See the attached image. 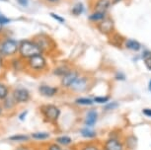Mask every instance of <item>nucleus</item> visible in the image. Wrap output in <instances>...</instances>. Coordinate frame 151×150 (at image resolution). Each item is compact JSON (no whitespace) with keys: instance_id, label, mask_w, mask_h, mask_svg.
<instances>
[{"instance_id":"obj_1","label":"nucleus","mask_w":151,"mask_h":150,"mask_svg":"<svg viewBox=\"0 0 151 150\" xmlns=\"http://www.w3.org/2000/svg\"><path fill=\"white\" fill-rule=\"evenodd\" d=\"M19 53L24 58H31L35 55H42V50L36 42L23 41L19 47Z\"/></svg>"},{"instance_id":"obj_2","label":"nucleus","mask_w":151,"mask_h":150,"mask_svg":"<svg viewBox=\"0 0 151 150\" xmlns=\"http://www.w3.org/2000/svg\"><path fill=\"white\" fill-rule=\"evenodd\" d=\"M40 110L45 120L50 123H56L60 117V110L55 105H45L42 106Z\"/></svg>"},{"instance_id":"obj_3","label":"nucleus","mask_w":151,"mask_h":150,"mask_svg":"<svg viewBox=\"0 0 151 150\" xmlns=\"http://www.w3.org/2000/svg\"><path fill=\"white\" fill-rule=\"evenodd\" d=\"M97 29L102 35L111 36L115 33V22L111 17L107 16L104 20L97 24Z\"/></svg>"},{"instance_id":"obj_4","label":"nucleus","mask_w":151,"mask_h":150,"mask_svg":"<svg viewBox=\"0 0 151 150\" xmlns=\"http://www.w3.org/2000/svg\"><path fill=\"white\" fill-rule=\"evenodd\" d=\"M28 66L31 70H34L36 72L42 71L47 68V59L42 55H35L33 57L29 58L28 60Z\"/></svg>"},{"instance_id":"obj_5","label":"nucleus","mask_w":151,"mask_h":150,"mask_svg":"<svg viewBox=\"0 0 151 150\" xmlns=\"http://www.w3.org/2000/svg\"><path fill=\"white\" fill-rule=\"evenodd\" d=\"M102 148L105 150H125L124 141H122L121 138L114 137H109L105 140Z\"/></svg>"},{"instance_id":"obj_6","label":"nucleus","mask_w":151,"mask_h":150,"mask_svg":"<svg viewBox=\"0 0 151 150\" xmlns=\"http://www.w3.org/2000/svg\"><path fill=\"white\" fill-rule=\"evenodd\" d=\"M12 97H13L14 100H15L16 103L24 104V103H27V102L30 101L31 95H30V92L28 91L27 89L17 88L13 91Z\"/></svg>"},{"instance_id":"obj_7","label":"nucleus","mask_w":151,"mask_h":150,"mask_svg":"<svg viewBox=\"0 0 151 150\" xmlns=\"http://www.w3.org/2000/svg\"><path fill=\"white\" fill-rule=\"evenodd\" d=\"M89 87V80H88L87 77H79L74 81V83L71 85L70 89L72 90L73 92L76 93H82L85 92Z\"/></svg>"},{"instance_id":"obj_8","label":"nucleus","mask_w":151,"mask_h":150,"mask_svg":"<svg viewBox=\"0 0 151 150\" xmlns=\"http://www.w3.org/2000/svg\"><path fill=\"white\" fill-rule=\"evenodd\" d=\"M19 47H18V44L15 41H12V39H7L5 41L3 44H2L1 47V52L4 55H13L18 52Z\"/></svg>"},{"instance_id":"obj_9","label":"nucleus","mask_w":151,"mask_h":150,"mask_svg":"<svg viewBox=\"0 0 151 150\" xmlns=\"http://www.w3.org/2000/svg\"><path fill=\"white\" fill-rule=\"evenodd\" d=\"M79 77V72L76 70L71 69L67 74H65L63 77H61V85L64 88H70L71 85L74 83V81Z\"/></svg>"},{"instance_id":"obj_10","label":"nucleus","mask_w":151,"mask_h":150,"mask_svg":"<svg viewBox=\"0 0 151 150\" xmlns=\"http://www.w3.org/2000/svg\"><path fill=\"white\" fill-rule=\"evenodd\" d=\"M111 5H113L111 0H97L95 3H94L93 10L94 12H101L107 14Z\"/></svg>"},{"instance_id":"obj_11","label":"nucleus","mask_w":151,"mask_h":150,"mask_svg":"<svg viewBox=\"0 0 151 150\" xmlns=\"http://www.w3.org/2000/svg\"><path fill=\"white\" fill-rule=\"evenodd\" d=\"M98 112L95 109H91L87 112L86 116H85L84 123L87 127H93L96 124L97 121H98Z\"/></svg>"},{"instance_id":"obj_12","label":"nucleus","mask_w":151,"mask_h":150,"mask_svg":"<svg viewBox=\"0 0 151 150\" xmlns=\"http://www.w3.org/2000/svg\"><path fill=\"white\" fill-rule=\"evenodd\" d=\"M39 92H40V94L42 96H44V97H53V96L58 92V89L56 88V87L42 84L39 87Z\"/></svg>"},{"instance_id":"obj_13","label":"nucleus","mask_w":151,"mask_h":150,"mask_svg":"<svg viewBox=\"0 0 151 150\" xmlns=\"http://www.w3.org/2000/svg\"><path fill=\"white\" fill-rule=\"evenodd\" d=\"M138 140L136 136L132 134L127 135L124 139V148L127 150H134L137 146Z\"/></svg>"},{"instance_id":"obj_14","label":"nucleus","mask_w":151,"mask_h":150,"mask_svg":"<svg viewBox=\"0 0 151 150\" xmlns=\"http://www.w3.org/2000/svg\"><path fill=\"white\" fill-rule=\"evenodd\" d=\"M124 47L129 50H132V52H139L141 49L140 42L135 41V39H125L124 42Z\"/></svg>"},{"instance_id":"obj_15","label":"nucleus","mask_w":151,"mask_h":150,"mask_svg":"<svg viewBox=\"0 0 151 150\" xmlns=\"http://www.w3.org/2000/svg\"><path fill=\"white\" fill-rule=\"evenodd\" d=\"M124 39L122 38V35H119L118 33H114L111 35L110 38V42L113 46H116L118 47H122V46H124Z\"/></svg>"},{"instance_id":"obj_16","label":"nucleus","mask_w":151,"mask_h":150,"mask_svg":"<svg viewBox=\"0 0 151 150\" xmlns=\"http://www.w3.org/2000/svg\"><path fill=\"white\" fill-rule=\"evenodd\" d=\"M107 17V14L105 13H101V12H93L91 15L89 16V21L92 22V23H96L98 24L102 20H104Z\"/></svg>"},{"instance_id":"obj_17","label":"nucleus","mask_w":151,"mask_h":150,"mask_svg":"<svg viewBox=\"0 0 151 150\" xmlns=\"http://www.w3.org/2000/svg\"><path fill=\"white\" fill-rule=\"evenodd\" d=\"M75 104L78 105V106H93L94 105V99L89 98V97H79L76 99Z\"/></svg>"},{"instance_id":"obj_18","label":"nucleus","mask_w":151,"mask_h":150,"mask_svg":"<svg viewBox=\"0 0 151 150\" xmlns=\"http://www.w3.org/2000/svg\"><path fill=\"white\" fill-rule=\"evenodd\" d=\"M55 142L61 146H69L72 143V138L68 135H60L55 138Z\"/></svg>"},{"instance_id":"obj_19","label":"nucleus","mask_w":151,"mask_h":150,"mask_svg":"<svg viewBox=\"0 0 151 150\" xmlns=\"http://www.w3.org/2000/svg\"><path fill=\"white\" fill-rule=\"evenodd\" d=\"M80 134L82 137L88 138V139H95L97 136V132L95 131H93V129L88 128V127L80 129Z\"/></svg>"},{"instance_id":"obj_20","label":"nucleus","mask_w":151,"mask_h":150,"mask_svg":"<svg viewBox=\"0 0 151 150\" xmlns=\"http://www.w3.org/2000/svg\"><path fill=\"white\" fill-rule=\"evenodd\" d=\"M50 136V134L48 132H34L31 134V138L35 139L37 141H44L48 139Z\"/></svg>"},{"instance_id":"obj_21","label":"nucleus","mask_w":151,"mask_h":150,"mask_svg":"<svg viewBox=\"0 0 151 150\" xmlns=\"http://www.w3.org/2000/svg\"><path fill=\"white\" fill-rule=\"evenodd\" d=\"M9 139L11 141H15V142H27V141H30L31 136L26 134H15L10 136Z\"/></svg>"},{"instance_id":"obj_22","label":"nucleus","mask_w":151,"mask_h":150,"mask_svg":"<svg viewBox=\"0 0 151 150\" xmlns=\"http://www.w3.org/2000/svg\"><path fill=\"white\" fill-rule=\"evenodd\" d=\"M79 150H102V147H100L96 142H87L82 144Z\"/></svg>"},{"instance_id":"obj_23","label":"nucleus","mask_w":151,"mask_h":150,"mask_svg":"<svg viewBox=\"0 0 151 150\" xmlns=\"http://www.w3.org/2000/svg\"><path fill=\"white\" fill-rule=\"evenodd\" d=\"M70 68L69 66L67 65H62V66H58L55 69V71L53 73L56 75V76H61V77H63L65 74H67L68 72L70 71Z\"/></svg>"},{"instance_id":"obj_24","label":"nucleus","mask_w":151,"mask_h":150,"mask_svg":"<svg viewBox=\"0 0 151 150\" xmlns=\"http://www.w3.org/2000/svg\"><path fill=\"white\" fill-rule=\"evenodd\" d=\"M83 11H84L83 4H82V3H76L73 6L71 12H72V14L74 16H79V15H81V14L83 13Z\"/></svg>"},{"instance_id":"obj_25","label":"nucleus","mask_w":151,"mask_h":150,"mask_svg":"<svg viewBox=\"0 0 151 150\" xmlns=\"http://www.w3.org/2000/svg\"><path fill=\"white\" fill-rule=\"evenodd\" d=\"M15 104H16V102L15 100L12 98H6L4 100V105H3V108L4 109H6V110H11V109H13L14 108V106H15Z\"/></svg>"},{"instance_id":"obj_26","label":"nucleus","mask_w":151,"mask_h":150,"mask_svg":"<svg viewBox=\"0 0 151 150\" xmlns=\"http://www.w3.org/2000/svg\"><path fill=\"white\" fill-rule=\"evenodd\" d=\"M8 94H9V91H8V88L5 85L0 83V100H5L8 97Z\"/></svg>"},{"instance_id":"obj_27","label":"nucleus","mask_w":151,"mask_h":150,"mask_svg":"<svg viewBox=\"0 0 151 150\" xmlns=\"http://www.w3.org/2000/svg\"><path fill=\"white\" fill-rule=\"evenodd\" d=\"M94 102L97 104H106L109 103L110 101V97L109 96H96L94 97Z\"/></svg>"},{"instance_id":"obj_28","label":"nucleus","mask_w":151,"mask_h":150,"mask_svg":"<svg viewBox=\"0 0 151 150\" xmlns=\"http://www.w3.org/2000/svg\"><path fill=\"white\" fill-rule=\"evenodd\" d=\"M45 150H63V148H62L61 145H59V144H58L56 142L55 143H50L47 144V146H45Z\"/></svg>"},{"instance_id":"obj_29","label":"nucleus","mask_w":151,"mask_h":150,"mask_svg":"<svg viewBox=\"0 0 151 150\" xmlns=\"http://www.w3.org/2000/svg\"><path fill=\"white\" fill-rule=\"evenodd\" d=\"M116 108H118V103L116 102H111L104 107V110L105 111H111V110H114Z\"/></svg>"},{"instance_id":"obj_30","label":"nucleus","mask_w":151,"mask_h":150,"mask_svg":"<svg viewBox=\"0 0 151 150\" xmlns=\"http://www.w3.org/2000/svg\"><path fill=\"white\" fill-rule=\"evenodd\" d=\"M143 60H144V64H145V66H146V68L151 71V53L145 58H143Z\"/></svg>"},{"instance_id":"obj_31","label":"nucleus","mask_w":151,"mask_h":150,"mask_svg":"<svg viewBox=\"0 0 151 150\" xmlns=\"http://www.w3.org/2000/svg\"><path fill=\"white\" fill-rule=\"evenodd\" d=\"M115 79H116V80H118V81H124L125 79V76H124V73L116 72L115 74Z\"/></svg>"},{"instance_id":"obj_32","label":"nucleus","mask_w":151,"mask_h":150,"mask_svg":"<svg viewBox=\"0 0 151 150\" xmlns=\"http://www.w3.org/2000/svg\"><path fill=\"white\" fill-rule=\"evenodd\" d=\"M10 22V20L7 18V17H5L4 15H2L1 13H0V23H1L2 25L3 24H7V23H9Z\"/></svg>"},{"instance_id":"obj_33","label":"nucleus","mask_w":151,"mask_h":150,"mask_svg":"<svg viewBox=\"0 0 151 150\" xmlns=\"http://www.w3.org/2000/svg\"><path fill=\"white\" fill-rule=\"evenodd\" d=\"M50 16H52V18H55L58 22H60V23H64V18H62V17L56 15V14H53V13H50Z\"/></svg>"},{"instance_id":"obj_34","label":"nucleus","mask_w":151,"mask_h":150,"mask_svg":"<svg viewBox=\"0 0 151 150\" xmlns=\"http://www.w3.org/2000/svg\"><path fill=\"white\" fill-rule=\"evenodd\" d=\"M142 114H143L145 117L147 118H151V109L150 108H145L142 110Z\"/></svg>"},{"instance_id":"obj_35","label":"nucleus","mask_w":151,"mask_h":150,"mask_svg":"<svg viewBox=\"0 0 151 150\" xmlns=\"http://www.w3.org/2000/svg\"><path fill=\"white\" fill-rule=\"evenodd\" d=\"M27 114H28V111H24L23 113H21L19 116V120L20 121H25V118L27 117Z\"/></svg>"},{"instance_id":"obj_36","label":"nucleus","mask_w":151,"mask_h":150,"mask_svg":"<svg viewBox=\"0 0 151 150\" xmlns=\"http://www.w3.org/2000/svg\"><path fill=\"white\" fill-rule=\"evenodd\" d=\"M18 3L22 6H27L29 3V0H18Z\"/></svg>"},{"instance_id":"obj_37","label":"nucleus","mask_w":151,"mask_h":150,"mask_svg":"<svg viewBox=\"0 0 151 150\" xmlns=\"http://www.w3.org/2000/svg\"><path fill=\"white\" fill-rule=\"evenodd\" d=\"M111 1H112V4H116V3H119V2L122 1V0H111Z\"/></svg>"},{"instance_id":"obj_38","label":"nucleus","mask_w":151,"mask_h":150,"mask_svg":"<svg viewBox=\"0 0 151 150\" xmlns=\"http://www.w3.org/2000/svg\"><path fill=\"white\" fill-rule=\"evenodd\" d=\"M47 1L50 2V3H56V2H58L59 0H47Z\"/></svg>"},{"instance_id":"obj_39","label":"nucleus","mask_w":151,"mask_h":150,"mask_svg":"<svg viewBox=\"0 0 151 150\" xmlns=\"http://www.w3.org/2000/svg\"><path fill=\"white\" fill-rule=\"evenodd\" d=\"M148 89H149V91L151 92V79H150L149 83H148Z\"/></svg>"},{"instance_id":"obj_40","label":"nucleus","mask_w":151,"mask_h":150,"mask_svg":"<svg viewBox=\"0 0 151 150\" xmlns=\"http://www.w3.org/2000/svg\"><path fill=\"white\" fill-rule=\"evenodd\" d=\"M2 113H3V108H2V107L0 106V117L2 116Z\"/></svg>"},{"instance_id":"obj_41","label":"nucleus","mask_w":151,"mask_h":150,"mask_svg":"<svg viewBox=\"0 0 151 150\" xmlns=\"http://www.w3.org/2000/svg\"><path fill=\"white\" fill-rule=\"evenodd\" d=\"M1 30H2V24L0 23V31H1Z\"/></svg>"},{"instance_id":"obj_42","label":"nucleus","mask_w":151,"mask_h":150,"mask_svg":"<svg viewBox=\"0 0 151 150\" xmlns=\"http://www.w3.org/2000/svg\"><path fill=\"white\" fill-rule=\"evenodd\" d=\"M0 65H1V59H0Z\"/></svg>"},{"instance_id":"obj_43","label":"nucleus","mask_w":151,"mask_h":150,"mask_svg":"<svg viewBox=\"0 0 151 150\" xmlns=\"http://www.w3.org/2000/svg\"><path fill=\"white\" fill-rule=\"evenodd\" d=\"M2 1H8V0H2Z\"/></svg>"},{"instance_id":"obj_44","label":"nucleus","mask_w":151,"mask_h":150,"mask_svg":"<svg viewBox=\"0 0 151 150\" xmlns=\"http://www.w3.org/2000/svg\"><path fill=\"white\" fill-rule=\"evenodd\" d=\"M102 150H105V149H103V148H102Z\"/></svg>"}]
</instances>
